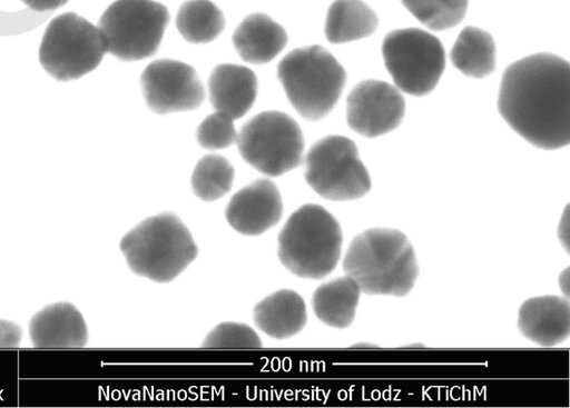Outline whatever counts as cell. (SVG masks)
<instances>
[{"label":"cell","mask_w":570,"mask_h":408,"mask_svg":"<svg viewBox=\"0 0 570 408\" xmlns=\"http://www.w3.org/2000/svg\"><path fill=\"white\" fill-rule=\"evenodd\" d=\"M450 57L453 66L463 74L484 78L495 68V43L487 31L465 27L456 38Z\"/></svg>","instance_id":"44dd1931"},{"label":"cell","mask_w":570,"mask_h":408,"mask_svg":"<svg viewBox=\"0 0 570 408\" xmlns=\"http://www.w3.org/2000/svg\"><path fill=\"white\" fill-rule=\"evenodd\" d=\"M343 269L367 295L406 296L419 276L412 243L402 231L391 228H371L357 235L345 253Z\"/></svg>","instance_id":"7a4b0ae2"},{"label":"cell","mask_w":570,"mask_h":408,"mask_svg":"<svg viewBox=\"0 0 570 408\" xmlns=\"http://www.w3.org/2000/svg\"><path fill=\"white\" fill-rule=\"evenodd\" d=\"M558 237L564 249L569 251V206L566 207L564 212L561 217Z\"/></svg>","instance_id":"f1b7e54d"},{"label":"cell","mask_w":570,"mask_h":408,"mask_svg":"<svg viewBox=\"0 0 570 408\" xmlns=\"http://www.w3.org/2000/svg\"><path fill=\"white\" fill-rule=\"evenodd\" d=\"M376 13L362 0H335L328 8L324 32L331 43L371 36L377 28Z\"/></svg>","instance_id":"ffe728a7"},{"label":"cell","mask_w":570,"mask_h":408,"mask_svg":"<svg viewBox=\"0 0 570 408\" xmlns=\"http://www.w3.org/2000/svg\"><path fill=\"white\" fill-rule=\"evenodd\" d=\"M382 54L396 88L416 97L435 88L445 67L440 40L417 28L389 32L382 43Z\"/></svg>","instance_id":"30bf717a"},{"label":"cell","mask_w":570,"mask_h":408,"mask_svg":"<svg viewBox=\"0 0 570 408\" xmlns=\"http://www.w3.org/2000/svg\"><path fill=\"white\" fill-rule=\"evenodd\" d=\"M343 242L338 221L325 208L303 205L278 235L277 256L299 278L321 279L336 267Z\"/></svg>","instance_id":"277c9868"},{"label":"cell","mask_w":570,"mask_h":408,"mask_svg":"<svg viewBox=\"0 0 570 408\" xmlns=\"http://www.w3.org/2000/svg\"><path fill=\"white\" fill-rule=\"evenodd\" d=\"M283 213L282 196L268 179H257L238 190L229 200L225 217L242 235L257 236L277 225Z\"/></svg>","instance_id":"4fadbf2b"},{"label":"cell","mask_w":570,"mask_h":408,"mask_svg":"<svg viewBox=\"0 0 570 408\" xmlns=\"http://www.w3.org/2000/svg\"><path fill=\"white\" fill-rule=\"evenodd\" d=\"M22 339V329L18 324L0 319V348H16Z\"/></svg>","instance_id":"4316f807"},{"label":"cell","mask_w":570,"mask_h":408,"mask_svg":"<svg viewBox=\"0 0 570 408\" xmlns=\"http://www.w3.org/2000/svg\"><path fill=\"white\" fill-rule=\"evenodd\" d=\"M29 9L37 12L53 11L65 6L69 0H21Z\"/></svg>","instance_id":"83f0119b"},{"label":"cell","mask_w":570,"mask_h":408,"mask_svg":"<svg viewBox=\"0 0 570 408\" xmlns=\"http://www.w3.org/2000/svg\"><path fill=\"white\" fill-rule=\"evenodd\" d=\"M169 21L168 9L154 0H116L101 14L98 27L108 52L124 61L155 54Z\"/></svg>","instance_id":"ba28073f"},{"label":"cell","mask_w":570,"mask_h":408,"mask_svg":"<svg viewBox=\"0 0 570 408\" xmlns=\"http://www.w3.org/2000/svg\"><path fill=\"white\" fill-rule=\"evenodd\" d=\"M361 292L358 283L347 275L327 281L313 293L314 314L330 327L346 328L354 320Z\"/></svg>","instance_id":"d6986e66"},{"label":"cell","mask_w":570,"mask_h":408,"mask_svg":"<svg viewBox=\"0 0 570 408\" xmlns=\"http://www.w3.org/2000/svg\"><path fill=\"white\" fill-rule=\"evenodd\" d=\"M287 40L285 29L262 12L248 14L233 33V44L239 57L255 64L273 60Z\"/></svg>","instance_id":"e0dca14e"},{"label":"cell","mask_w":570,"mask_h":408,"mask_svg":"<svg viewBox=\"0 0 570 408\" xmlns=\"http://www.w3.org/2000/svg\"><path fill=\"white\" fill-rule=\"evenodd\" d=\"M208 90L215 111L224 112L236 120L245 116L254 105L257 78L245 66L222 63L213 69Z\"/></svg>","instance_id":"2e32d148"},{"label":"cell","mask_w":570,"mask_h":408,"mask_svg":"<svg viewBox=\"0 0 570 408\" xmlns=\"http://www.w3.org/2000/svg\"><path fill=\"white\" fill-rule=\"evenodd\" d=\"M236 145L242 158L268 177L288 172L303 162L304 138L287 113L264 111L247 120Z\"/></svg>","instance_id":"52a82bcc"},{"label":"cell","mask_w":570,"mask_h":408,"mask_svg":"<svg viewBox=\"0 0 570 408\" xmlns=\"http://www.w3.org/2000/svg\"><path fill=\"white\" fill-rule=\"evenodd\" d=\"M277 77L288 101L304 119L311 121L328 115L346 81L342 64L318 44L288 52L277 66Z\"/></svg>","instance_id":"5b68a950"},{"label":"cell","mask_w":570,"mask_h":408,"mask_svg":"<svg viewBox=\"0 0 570 408\" xmlns=\"http://www.w3.org/2000/svg\"><path fill=\"white\" fill-rule=\"evenodd\" d=\"M29 335L36 348H81L88 341L82 315L67 301L49 305L33 315Z\"/></svg>","instance_id":"9a60e30c"},{"label":"cell","mask_w":570,"mask_h":408,"mask_svg":"<svg viewBox=\"0 0 570 408\" xmlns=\"http://www.w3.org/2000/svg\"><path fill=\"white\" fill-rule=\"evenodd\" d=\"M234 177V167L225 157L206 155L198 160L191 173V189L200 200L214 201L232 189Z\"/></svg>","instance_id":"603a6c76"},{"label":"cell","mask_w":570,"mask_h":408,"mask_svg":"<svg viewBox=\"0 0 570 408\" xmlns=\"http://www.w3.org/2000/svg\"><path fill=\"white\" fill-rule=\"evenodd\" d=\"M405 111L396 87L381 80L357 83L346 100V122L355 132L373 138L394 130Z\"/></svg>","instance_id":"7c38bea8"},{"label":"cell","mask_w":570,"mask_h":408,"mask_svg":"<svg viewBox=\"0 0 570 408\" xmlns=\"http://www.w3.org/2000/svg\"><path fill=\"white\" fill-rule=\"evenodd\" d=\"M202 347L261 348L262 341L256 331L246 324L222 322L206 336Z\"/></svg>","instance_id":"484cf974"},{"label":"cell","mask_w":570,"mask_h":408,"mask_svg":"<svg viewBox=\"0 0 570 408\" xmlns=\"http://www.w3.org/2000/svg\"><path fill=\"white\" fill-rule=\"evenodd\" d=\"M129 268L156 282H169L195 260L198 247L184 222L173 212L142 220L120 240Z\"/></svg>","instance_id":"3957f363"},{"label":"cell","mask_w":570,"mask_h":408,"mask_svg":"<svg viewBox=\"0 0 570 408\" xmlns=\"http://www.w3.org/2000/svg\"><path fill=\"white\" fill-rule=\"evenodd\" d=\"M559 287L564 296L569 297V268L564 269L559 277Z\"/></svg>","instance_id":"f546056e"},{"label":"cell","mask_w":570,"mask_h":408,"mask_svg":"<svg viewBox=\"0 0 570 408\" xmlns=\"http://www.w3.org/2000/svg\"><path fill=\"white\" fill-rule=\"evenodd\" d=\"M176 27L186 41L207 43L223 32L225 17L210 0H187L177 12Z\"/></svg>","instance_id":"7402d4cb"},{"label":"cell","mask_w":570,"mask_h":408,"mask_svg":"<svg viewBox=\"0 0 570 408\" xmlns=\"http://www.w3.org/2000/svg\"><path fill=\"white\" fill-rule=\"evenodd\" d=\"M498 110L531 145L547 150L570 141V66L552 53H535L503 73Z\"/></svg>","instance_id":"6da1fadb"},{"label":"cell","mask_w":570,"mask_h":408,"mask_svg":"<svg viewBox=\"0 0 570 408\" xmlns=\"http://www.w3.org/2000/svg\"><path fill=\"white\" fill-rule=\"evenodd\" d=\"M521 334L541 347L557 346L570 335V302L567 297L540 296L525 300L518 314Z\"/></svg>","instance_id":"5bb4252c"},{"label":"cell","mask_w":570,"mask_h":408,"mask_svg":"<svg viewBox=\"0 0 570 408\" xmlns=\"http://www.w3.org/2000/svg\"><path fill=\"white\" fill-rule=\"evenodd\" d=\"M254 321L266 335L286 339L298 334L307 321L304 299L294 290L281 289L254 307Z\"/></svg>","instance_id":"ac0fdd59"},{"label":"cell","mask_w":570,"mask_h":408,"mask_svg":"<svg viewBox=\"0 0 570 408\" xmlns=\"http://www.w3.org/2000/svg\"><path fill=\"white\" fill-rule=\"evenodd\" d=\"M403 6L432 30L450 29L464 18L469 0H401Z\"/></svg>","instance_id":"cb8c5ba5"},{"label":"cell","mask_w":570,"mask_h":408,"mask_svg":"<svg viewBox=\"0 0 570 408\" xmlns=\"http://www.w3.org/2000/svg\"><path fill=\"white\" fill-rule=\"evenodd\" d=\"M108 52L98 26L76 12L55 17L47 26L39 47V62L58 81H70L95 70Z\"/></svg>","instance_id":"8992f818"},{"label":"cell","mask_w":570,"mask_h":408,"mask_svg":"<svg viewBox=\"0 0 570 408\" xmlns=\"http://www.w3.org/2000/svg\"><path fill=\"white\" fill-rule=\"evenodd\" d=\"M140 86L147 106L158 115L194 110L205 99L196 70L179 60L150 62L140 76Z\"/></svg>","instance_id":"8fae6325"},{"label":"cell","mask_w":570,"mask_h":408,"mask_svg":"<svg viewBox=\"0 0 570 408\" xmlns=\"http://www.w3.org/2000/svg\"><path fill=\"white\" fill-rule=\"evenodd\" d=\"M303 160L306 182L325 199L355 200L371 189V178L357 148L344 136L332 135L317 140Z\"/></svg>","instance_id":"9c48e42d"},{"label":"cell","mask_w":570,"mask_h":408,"mask_svg":"<svg viewBox=\"0 0 570 408\" xmlns=\"http://www.w3.org/2000/svg\"><path fill=\"white\" fill-rule=\"evenodd\" d=\"M237 137L234 119L220 111L205 117L196 131L199 146L208 150L227 148L236 143Z\"/></svg>","instance_id":"d4e9b609"}]
</instances>
